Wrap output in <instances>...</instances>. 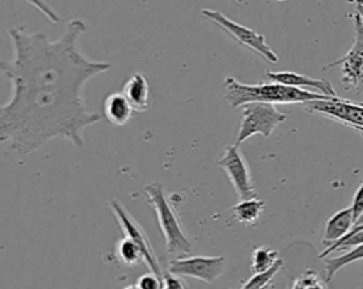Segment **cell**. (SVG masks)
<instances>
[{"label": "cell", "instance_id": "obj_29", "mask_svg": "<svg viewBox=\"0 0 363 289\" xmlns=\"http://www.w3.org/2000/svg\"><path fill=\"white\" fill-rule=\"evenodd\" d=\"M356 130H359L363 135V128H356Z\"/></svg>", "mask_w": 363, "mask_h": 289}, {"label": "cell", "instance_id": "obj_31", "mask_svg": "<svg viewBox=\"0 0 363 289\" xmlns=\"http://www.w3.org/2000/svg\"><path fill=\"white\" fill-rule=\"evenodd\" d=\"M275 1H286V0H275Z\"/></svg>", "mask_w": 363, "mask_h": 289}, {"label": "cell", "instance_id": "obj_24", "mask_svg": "<svg viewBox=\"0 0 363 289\" xmlns=\"http://www.w3.org/2000/svg\"><path fill=\"white\" fill-rule=\"evenodd\" d=\"M350 207H352L353 217H354V221H356L357 217L363 212V181L360 183L359 188L356 190L354 197H353V203H352Z\"/></svg>", "mask_w": 363, "mask_h": 289}, {"label": "cell", "instance_id": "obj_28", "mask_svg": "<svg viewBox=\"0 0 363 289\" xmlns=\"http://www.w3.org/2000/svg\"><path fill=\"white\" fill-rule=\"evenodd\" d=\"M349 1H353L354 4H362L363 6V0H349Z\"/></svg>", "mask_w": 363, "mask_h": 289}, {"label": "cell", "instance_id": "obj_17", "mask_svg": "<svg viewBox=\"0 0 363 289\" xmlns=\"http://www.w3.org/2000/svg\"><path fill=\"white\" fill-rule=\"evenodd\" d=\"M363 259V244L354 246V248H350L347 252L342 254L340 256H336V258H328L325 261V272H326V280L330 282L335 275L337 273V271H340L343 266L352 264V262H356V261H360Z\"/></svg>", "mask_w": 363, "mask_h": 289}, {"label": "cell", "instance_id": "obj_15", "mask_svg": "<svg viewBox=\"0 0 363 289\" xmlns=\"http://www.w3.org/2000/svg\"><path fill=\"white\" fill-rule=\"evenodd\" d=\"M264 208H265V201L258 197H252V198L240 200L231 208V212L238 222L244 225H252L258 221Z\"/></svg>", "mask_w": 363, "mask_h": 289}, {"label": "cell", "instance_id": "obj_9", "mask_svg": "<svg viewBox=\"0 0 363 289\" xmlns=\"http://www.w3.org/2000/svg\"><path fill=\"white\" fill-rule=\"evenodd\" d=\"M309 113H320L353 129L363 128V103L345 98L313 99L302 103Z\"/></svg>", "mask_w": 363, "mask_h": 289}, {"label": "cell", "instance_id": "obj_4", "mask_svg": "<svg viewBox=\"0 0 363 289\" xmlns=\"http://www.w3.org/2000/svg\"><path fill=\"white\" fill-rule=\"evenodd\" d=\"M354 38L349 51L339 60L323 67L337 68L340 84L345 91L352 92L363 103V24L357 13L353 14Z\"/></svg>", "mask_w": 363, "mask_h": 289}, {"label": "cell", "instance_id": "obj_8", "mask_svg": "<svg viewBox=\"0 0 363 289\" xmlns=\"http://www.w3.org/2000/svg\"><path fill=\"white\" fill-rule=\"evenodd\" d=\"M225 269V256H179L173 258L167 265V272L177 276H189L204 283L217 280Z\"/></svg>", "mask_w": 363, "mask_h": 289}, {"label": "cell", "instance_id": "obj_11", "mask_svg": "<svg viewBox=\"0 0 363 289\" xmlns=\"http://www.w3.org/2000/svg\"><path fill=\"white\" fill-rule=\"evenodd\" d=\"M267 78H269L274 82L284 84V85H288V86H295V88H299V89L313 88V89L319 91V94H323L326 96L339 98V94L336 92L333 85L326 79H318V78H312V76L298 74V72H292V71H279V72L268 71Z\"/></svg>", "mask_w": 363, "mask_h": 289}, {"label": "cell", "instance_id": "obj_10", "mask_svg": "<svg viewBox=\"0 0 363 289\" xmlns=\"http://www.w3.org/2000/svg\"><path fill=\"white\" fill-rule=\"evenodd\" d=\"M228 176L235 193L241 200L257 197L252 177L248 164L237 144H228L224 147L221 157L216 163Z\"/></svg>", "mask_w": 363, "mask_h": 289}, {"label": "cell", "instance_id": "obj_32", "mask_svg": "<svg viewBox=\"0 0 363 289\" xmlns=\"http://www.w3.org/2000/svg\"><path fill=\"white\" fill-rule=\"evenodd\" d=\"M162 289H163V288H162Z\"/></svg>", "mask_w": 363, "mask_h": 289}, {"label": "cell", "instance_id": "obj_14", "mask_svg": "<svg viewBox=\"0 0 363 289\" xmlns=\"http://www.w3.org/2000/svg\"><path fill=\"white\" fill-rule=\"evenodd\" d=\"M353 224H354V217H353L352 207H346L337 211L336 214H333L325 225L323 239H322L323 245L328 246L336 242L337 239H340L342 237H345L352 230Z\"/></svg>", "mask_w": 363, "mask_h": 289}, {"label": "cell", "instance_id": "obj_7", "mask_svg": "<svg viewBox=\"0 0 363 289\" xmlns=\"http://www.w3.org/2000/svg\"><path fill=\"white\" fill-rule=\"evenodd\" d=\"M108 207H109L112 215L115 217L123 237L130 238L140 246L145 265L150 269V272L163 278V271L160 268L159 259L155 254L152 242H150L147 234L145 232V230L139 225V222L132 217V214L125 208V205L119 200H111Z\"/></svg>", "mask_w": 363, "mask_h": 289}, {"label": "cell", "instance_id": "obj_19", "mask_svg": "<svg viewBox=\"0 0 363 289\" xmlns=\"http://www.w3.org/2000/svg\"><path fill=\"white\" fill-rule=\"evenodd\" d=\"M363 244V230L360 231H354V232H347L345 237H342L340 239H337L336 242L328 245L323 252L319 254V258L323 259L326 258L330 252L333 251H343V249H350V248H354L357 245Z\"/></svg>", "mask_w": 363, "mask_h": 289}, {"label": "cell", "instance_id": "obj_12", "mask_svg": "<svg viewBox=\"0 0 363 289\" xmlns=\"http://www.w3.org/2000/svg\"><path fill=\"white\" fill-rule=\"evenodd\" d=\"M122 94L125 95L135 112L140 113L149 109L150 85L143 74L135 72L129 79H126Z\"/></svg>", "mask_w": 363, "mask_h": 289}, {"label": "cell", "instance_id": "obj_1", "mask_svg": "<svg viewBox=\"0 0 363 289\" xmlns=\"http://www.w3.org/2000/svg\"><path fill=\"white\" fill-rule=\"evenodd\" d=\"M85 31L81 18L69 20L57 40L24 27L7 31L13 58L0 61V72L10 82L11 95L0 105V143L17 154L27 156L54 137L82 147V130L101 120L86 109L82 88L111 64L92 61L79 51Z\"/></svg>", "mask_w": 363, "mask_h": 289}, {"label": "cell", "instance_id": "obj_5", "mask_svg": "<svg viewBox=\"0 0 363 289\" xmlns=\"http://www.w3.org/2000/svg\"><path fill=\"white\" fill-rule=\"evenodd\" d=\"M241 108L242 119L235 139L237 146L254 135H262L265 137L271 136L277 126L288 119V116L282 113L274 103L248 102Z\"/></svg>", "mask_w": 363, "mask_h": 289}, {"label": "cell", "instance_id": "obj_18", "mask_svg": "<svg viewBox=\"0 0 363 289\" xmlns=\"http://www.w3.org/2000/svg\"><path fill=\"white\" fill-rule=\"evenodd\" d=\"M279 259V252L271 249L265 245L257 246L251 255V271L252 273H259L269 269Z\"/></svg>", "mask_w": 363, "mask_h": 289}, {"label": "cell", "instance_id": "obj_20", "mask_svg": "<svg viewBox=\"0 0 363 289\" xmlns=\"http://www.w3.org/2000/svg\"><path fill=\"white\" fill-rule=\"evenodd\" d=\"M291 289H326L322 279L313 269H305L301 275H298L292 283Z\"/></svg>", "mask_w": 363, "mask_h": 289}, {"label": "cell", "instance_id": "obj_30", "mask_svg": "<svg viewBox=\"0 0 363 289\" xmlns=\"http://www.w3.org/2000/svg\"><path fill=\"white\" fill-rule=\"evenodd\" d=\"M240 289H250V288H245V286H241ZM264 289H269V288H264Z\"/></svg>", "mask_w": 363, "mask_h": 289}, {"label": "cell", "instance_id": "obj_16", "mask_svg": "<svg viewBox=\"0 0 363 289\" xmlns=\"http://www.w3.org/2000/svg\"><path fill=\"white\" fill-rule=\"evenodd\" d=\"M115 259L125 266H136L143 262V254L140 246L128 237L121 238L113 249Z\"/></svg>", "mask_w": 363, "mask_h": 289}, {"label": "cell", "instance_id": "obj_2", "mask_svg": "<svg viewBox=\"0 0 363 289\" xmlns=\"http://www.w3.org/2000/svg\"><path fill=\"white\" fill-rule=\"evenodd\" d=\"M225 101L231 108L242 106L248 102L267 103H305L313 99H328L323 94H313L295 86H288L278 82L271 84H242L234 76L224 79Z\"/></svg>", "mask_w": 363, "mask_h": 289}, {"label": "cell", "instance_id": "obj_3", "mask_svg": "<svg viewBox=\"0 0 363 289\" xmlns=\"http://www.w3.org/2000/svg\"><path fill=\"white\" fill-rule=\"evenodd\" d=\"M143 191L146 194L147 204L153 208L156 214L157 224L164 238L167 254L174 258L187 255L191 251V241L184 234L180 218L174 211L173 205L169 203L163 186L155 181L147 184Z\"/></svg>", "mask_w": 363, "mask_h": 289}, {"label": "cell", "instance_id": "obj_26", "mask_svg": "<svg viewBox=\"0 0 363 289\" xmlns=\"http://www.w3.org/2000/svg\"><path fill=\"white\" fill-rule=\"evenodd\" d=\"M356 13L360 16L362 24H363V6L362 4H356Z\"/></svg>", "mask_w": 363, "mask_h": 289}, {"label": "cell", "instance_id": "obj_21", "mask_svg": "<svg viewBox=\"0 0 363 289\" xmlns=\"http://www.w3.org/2000/svg\"><path fill=\"white\" fill-rule=\"evenodd\" d=\"M24 1L28 3L30 6H33L35 10H38L48 21H51L54 24L60 23L58 13L45 0H24Z\"/></svg>", "mask_w": 363, "mask_h": 289}, {"label": "cell", "instance_id": "obj_22", "mask_svg": "<svg viewBox=\"0 0 363 289\" xmlns=\"http://www.w3.org/2000/svg\"><path fill=\"white\" fill-rule=\"evenodd\" d=\"M136 286L139 289H162L163 278L157 276L153 272H147V273H143L138 278Z\"/></svg>", "mask_w": 363, "mask_h": 289}, {"label": "cell", "instance_id": "obj_27", "mask_svg": "<svg viewBox=\"0 0 363 289\" xmlns=\"http://www.w3.org/2000/svg\"><path fill=\"white\" fill-rule=\"evenodd\" d=\"M122 289H139L136 285H129V286H125V288H122Z\"/></svg>", "mask_w": 363, "mask_h": 289}, {"label": "cell", "instance_id": "obj_13", "mask_svg": "<svg viewBox=\"0 0 363 289\" xmlns=\"http://www.w3.org/2000/svg\"><path fill=\"white\" fill-rule=\"evenodd\" d=\"M104 116L113 126H123L132 118L133 108L122 92H112L104 99Z\"/></svg>", "mask_w": 363, "mask_h": 289}, {"label": "cell", "instance_id": "obj_25", "mask_svg": "<svg viewBox=\"0 0 363 289\" xmlns=\"http://www.w3.org/2000/svg\"><path fill=\"white\" fill-rule=\"evenodd\" d=\"M360 230H363V212L357 217V220L354 221V224L349 232H354V231H360Z\"/></svg>", "mask_w": 363, "mask_h": 289}, {"label": "cell", "instance_id": "obj_6", "mask_svg": "<svg viewBox=\"0 0 363 289\" xmlns=\"http://www.w3.org/2000/svg\"><path fill=\"white\" fill-rule=\"evenodd\" d=\"M201 16L207 20L213 21L218 27H221L225 33H228L235 41H238L241 45L252 50L254 52L264 57L268 62L275 64L278 61V55L274 52V50L267 44L265 35L257 33L255 30L245 27L231 18H228L225 14H223L218 10L211 8H203Z\"/></svg>", "mask_w": 363, "mask_h": 289}, {"label": "cell", "instance_id": "obj_23", "mask_svg": "<svg viewBox=\"0 0 363 289\" xmlns=\"http://www.w3.org/2000/svg\"><path fill=\"white\" fill-rule=\"evenodd\" d=\"M163 289H189L182 276L173 275L170 272L163 273Z\"/></svg>", "mask_w": 363, "mask_h": 289}]
</instances>
